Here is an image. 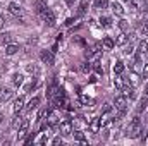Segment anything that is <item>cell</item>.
<instances>
[{
  "mask_svg": "<svg viewBox=\"0 0 148 146\" xmlns=\"http://www.w3.org/2000/svg\"><path fill=\"white\" fill-rule=\"evenodd\" d=\"M141 132H143L141 119H140V117H134V119L129 122V126L126 127V136H127V138H138Z\"/></svg>",
  "mask_w": 148,
  "mask_h": 146,
  "instance_id": "obj_1",
  "label": "cell"
},
{
  "mask_svg": "<svg viewBox=\"0 0 148 146\" xmlns=\"http://www.w3.org/2000/svg\"><path fill=\"white\" fill-rule=\"evenodd\" d=\"M40 59H41V62H43V64H47V65H53V64H55V57H53V52L43 50V52L40 53Z\"/></svg>",
  "mask_w": 148,
  "mask_h": 146,
  "instance_id": "obj_2",
  "label": "cell"
},
{
  "mask_svg": "<svg viewBox=\"0 0 148 146\" xmlns=\"http://www.w3.org/2000/svg\"><path fill=\"white\" fill-rule=\"evenodd\" d=\"M59 131L62 136H71L73 134V122L71 120H64L59 124Z\"/></svg>",
  "mask_w": 148,
  "mask_h": 146,
  "instance_id": "obj_3",
  "label": "cell"
},
{
  "mask_svg": "<svg viewBox=\"0 0 148 146\" xmlns=\"http://www.w3.org/2000/svg\"><path fill=\"white\" fill-rule=\"evenodd\" d=\"M41 17H43V21H45L48 26H53V24H55V14H53V10L45 9V10L41 12Z\"/></svg>",
  "mask_w": 148,
  "mask_h": 146,
  "instance_id": "obj_4",
  "label": "cell"
},
{
  "mask_svg": "<svg viewBox=\"0 0 148 146\" xmlns=\"http://www.w3.org/2000/svg\"><path fill=\"white\" fill-rule=\"evenodd\" d=\"M114 105H115V108H119V110H126V107H127V96H126V95L115 96Z\"/></svg>",
  "mask_w": 148,
  "mask_h": 146,
  "instance_id": "obj_5",
  "label": "cell"
},
{
  "mask_svg": "<svg viewBox=\"0 0 148 146\" xmlns=\"http://www.w3.org/2000/svg\"><path fill=\"white\" fill-rule=\"evenodd\" d=\"M12 95H14V91H12L10 88H7V86H2V88H0V102H7V100H10Z\"/></svg>",
  "mask_w": 148,
  "mask_h": 146,
  "instance_id": "obj_6",
  "label": "cell"
},
{
  "mask_svg": "<svg viewBox=\"0 0 148 146\" xmlns=\"http://www.w3.org/2000/svg\"><path fill=\"white\" fill-rule=\"evenodd\" d=\"M9 12L10 14H14V16H23V7L19 5V3H16V2H10L9 3Z\"/></svg>",
  "mask_w": 148,
  "mask_h": 146,
  "instance_id": "obj_7",
  "label": "cell"
},
{
  "mask_svg": "<svg viewBox=\"0 0 148 146\" xmlns=\"http://www.w3.org/2000/svg\"><path fill=\"white\" fill-rule=\"evenodd\" d=\"M100 127H102V119H93V120L90 122V131H91L93 134H97V132L100 131Z\"/></svg>",
  "mask_w": 148,
  "mask_h": 146,
  "instance_id": "obj_8",
  "label": "cell"
},
{
  "mask_svg": "<svg viewBox=\"0 0 148 146\" xmlns=\"http://www.w3.org/2000/svg\"><path fill=\"white\" fill-rule=\"evenodd\" d=\"M59 122V115H57V112H48V115H47V124L48 126H55Z\"/></svg>",
  "mask_w": 148,
  "mask_h": 146,
  "instance_id": "obj_9",
  "label": "cell"
},
{
  "mask_svg": "<svg viewBox=\"0 0 148 146\" xmlns=\"http://www.w3.org/2000/svg\"><path fill=\"white\" fill-rule=\"evenodd\" d=\"M23 108H24V98H23V96H19V98L14 102V107H12V110H14V113H19Z\"/></svg>",
  "mask_w": 148,
  "mask_h": 146,
  "instance_id": "obj_10",
  "label": "cell"
},
{
  "mask_svg": "<svg viewBox=\"0 0 148 146\" xmlns=\"http://www.w3.org/2000/svg\"><path fill=\"white\" fill-rule=\"evenodd\" d=\"M38 105H40V96H35V98H31V100H29V103L26 105V110H28V112H31V110L36 108Z\"/></svg>",
  "mask_w": 148,
  "mask_h": 146,
  "instance_id": "obj_11",
  "label": "cell"
},
{
  "mask_svg": "<svg viewBox=\"0 0 148 146\" xmlns=\"http://www.w3.org/2000/svg\"><path fill=\"white\" fill-rule=\"evenodd\" d=\"M95 10H103L109 7V0H95Z\"/></svg>",
  "mask_w": 148,
  "mask_h": 146,
  "instance_id": "obj_12",
  "label": "cell"
},
{
  "mask_svg": "<svg viewBox=\"0 0 148 146\" xmlns=\"http://www.w3.org/2000/svg\"><path fill=\"white\" fill-rule=\"evenodd\" d=\"M45 9H47V0H36L35 2V10H36L38 14H41Z\"/></svg>",
  "mask_w": 148,
  "mask_h": 146,
  "instance_id": "obj_13",
  "label": "cell"
},
{
  "mask_svg": "<svg viewBox=\"0 0 148 146\" xmlns=\"http://www.w3.org/2000/svg\"><path fill=\"white\" fill-rule=\"evenodd\" d=\"M17 52H19V45L9 43V45L5 46V53H7V55H14V53H17Z\"/></svg>",
  "mask_w": 148,
  "mask_h": 146,
  "instance_id": "obj_14",
  "label": "cell"
},
{
  "mask_svg": "<svg viewBox=\"0 0 148 146\" xmlns=\"http://www.w3.org/2000/svg\"><path fill=\"white\" fill-rule=\"evenodd\" d=\"M10 41H12V35L10 33H2L0 35V45H5L7 46Z\"/></svg>",
  "mask_w": 148,
  "mask_h": 146,
  "instance_id": "obj_15",
  "label": "cell"
},
{
  "mask_svg": "<svg viewBox=\"0 0 148 146\" xmlns=\"http://www.w3.org/2000/svg\"><path fill=\"white\" fill-rule=\"evenodd\" d=\"M114 45H115V43H114V40L109 38V36H105V38H103V41H102V46H103L105 50H112V48H114Z\"/></svg>",
  "mask_w": 148,
  "mask_h": 146,
  "instance_id": "obj_16",
  "label": "cell"
},
{
  "mask_svg": "<svg viewBox=\"0 0 148 146\" xmlns=\"http://www.w3.org/2000/svg\"><path fill=\"white\" fill-rule=\"evenodd\" d=\"M74 139L79 141L81 145H88L86 139H84V132H83V131H76V132H74Z\"/></svg>",
  "mask_w": 148,
  "mask_h": 146,
  "instance_id": "obj_17",
  "label": "cell"
},
{
  "mask_svg": "<svg viewBox=\"0 0 148 146\" xmlns=\"http://www.w3.org/2000/svg\"><path fill=\"white\" fill-rule=\"evenodd\" d=\"M112 10H114L117 16H122V14H124V9H122V5H121L119 2H114V3H112Z\"/></svg>",
  "mask_w": 148,
  "mask_h": 146,
  "instance_id": "obj_18",
  "label": "cell"
},
{
  "mask_svg": "<svg viewBox=\"0 0 148 146\" xmlns=\"http://www.w3.org/2000/svg\"><path fill=\"white\" fill-rule=\"evenodd\" d=\"M86 10H88V2H81L77 7V16H84Z\"/></svg>",
  "mask_w": 148,
  "mask_h": 146,
  "instance_id": "obj_19",
  "label": "cell"
},
{
  "mask_svg": "<svg viewBox=\"0 0 148 146\" xmlns=\"http://www.w3.org/2000/svg\"><path fill=\"white\" fill-rule=\"evenodd\" d=\"M23 81H24L23 74H14V76H12V83H14V86H21Z\"/></svg>",
  "mask_w": 148,
  "mask_h": 146,
  "instance_id": "obj_20",
  "label": "cell"
},
{
  "mask_svg": "<svg viewBox=\"0 0 148 146\" xmlns=\"http://www.w3.org/2000/svg\"><path fill=\"white\" fill-rule=\"evenodd\" d=\"M147 108H148V96H145L138 103V112H143V110H147Z\"/></svg>",
  "mask_w": 148,
  "mask_h": 146,
  "instance_id": "obj_21",
  "label": "cell"
},
{
  "mask_svg": "<svg viewBox=\"0 0 148 146\" xmlns=\"http://www.w3.org/2000/svg\"><path fill=\"white\" fill-rule=\"evenodd\" d=\"M122 71H124V62L117 60V62L114 64V72L115 74H122Z\"/></svg>",
  "mask_w": 148,
  "mask_h": 146,
  "instance_id": "obj_22",
  "label": "cell"
},
{
  "mask_svg": "<svg viewBox=\"0 0 148 146\" xmlns=\"http://www.w3.org/2000/svg\"><path fill=\"white\" fill-rule=\"evenodd\" d=\"M138 52H140V53H143V55H147V53H148V43H147V41H141V43H140Z\"/></svg>",
  "mask_w": 148,
  "mask_h": 146,
  "instance_id": "obj_23",
  "label": "cell"
},
{
  "mask_svg": "<svg viewBox=\"0 0 148 146\" xmlns=\"http://www.w3.org/2000/svg\"><path fill=\"white\" fill-rule=\"evenodd\" d=\"M100 24H102L103 28H110L112 26V19L110 17H100Z\"/></svg>",
  "mask_w": 148,
  "mask_h": 146,
  "instance_id": "obj_24",
  "label": "cell"
},
{
  "mask_svg": "<svg viewBox=\"0 0 148 146\" xmlns=\"http://www.w3.org/2000/svg\"><path fill=\"white\" fill-rule=\"evenodd\" d=\"M79 102H81L83 105H93V103H95L91 98H88V96H84V95H81V96H79Z\"/></svg>",
  "mask_w": 148,
  "mask_h": 146,
  "instance_id": "obj_25",
  "label": "cell"
},
{
  "mask_svg": "<svg viewBox=\"0 0 148 146\" xmlns=\"http://www.w3.org/2000/svg\"><path fill=\"white\" fill-rule=\"evenodd\" d=\"M23 120H24V119H21V117H14V120H12V127H14V129H19L21 124H23Z\"/></svg>",
  "mask_w": 148,
  "mask_h": 146,
  "instance_id": "obj_26",
  "label": "cell"
},
{
  "mask_svg": "<svg viewBox=\"0 0 148 146\" xmlns=\"http://www.w3.org/2000/svg\"><path fill=\"white\" fill-rule=\"evenodd\" d=\"M127 43V36L122 33V35H119V38H117V41H115V45H126Z\"/></svg>",
  "mask_w": 148,
  "mask_h": 146,
  "instance_id": "obj_27",
  "label": "cell"
},
{
  "mask_svg": "<svg viewBox=\"0 0 148 146\" xmlns=\"http://www.w3.org/2000/svg\"><path fill=\"white\" fill-rule=\"evenodd\" d=\"M81 69H83V72H90V71L93 69V64H90V62H83Z\"/></svg>",
  "mask_w": 148,
  "mask_h": 146,
  "instance_id": "obj_28",
  "label": "cell"
},
{
  "mask_svg": "<svg viewBox=\"0 0 148 146\" xmlns=\"http://www.w3.org/2000/svg\"><path fill=\"white\" fill-rule=\"evenodd\" d=\"M114 84H115V88H119V89H122V88H124V83H122V77H115V79H114Z\"/></svg>",
  "mask_w": 148,
  "mask_h": 146,
  "instance_id": "obj_29",
  "label": "cell"
},
{
  "mask_svg": "<svg viewBox=\"0 0 148 146\" xmlns=\"http://www.w3.org/2000/svg\"><path fill=\"white\" fill-rule=\"evenodd\" d=\"M119 28H121L122 31H127V29H129V24H127V21H119Z\"/></svg>",
  "mask_w": 148,
  "mask_h": 146,
  "instance_id": "obj_30",
  "label": "cell"
},
{
  "mask_svg": "<svg viewBox=\"0 0 148 146\" xmlns=\"http://www.w3.org/2000/svg\"><path fill=\"white\" fill-rule=\"evenodd\" d=\"M26 69H28V72H31V74H35V76H36L38 72H40V69H38L36 65H28V67H26Z\"/></svg>",
  "mask_w": 148,
  "mask_h": 146,
  "instance_id": "obj_31",
  "label": "cell"
},
{
  "mask_svg": "<svg viewBox=\"0 0 148 146\" xmlns=\"http://www.w3.org/2000/svg\"><path fill=\"white\" fill-rule=\"evenodd\" d=\"M26 134H28V129H23V127H21V129H19V132H17V138H19V139H23Z\"/></svg>",
  "mask_w": 148,
  "mask_h": 146,
  "instance_id": "obj_32",
  "label": "cell"
},
{
  "mask_svg": "<svg viewBox=\"0 0 148 146\" xmlns=\"http://www.w3.org/2000/svg\"><path fill=\"white\" fill-rule=\"evenodd\" d=\"M141 77H143V79L148 77V64H145V65H143V69H141Z\"/></svg>",
  "mask_w": 148,
  "mask_h": 146,
  "instance_id": "obj_33",
  "label": "cell"
},
{
  "mask_svg": "<svg viewBox=\"0 0 148 146\" xmlns=\"http://www.w3.org/2000/svg\"><path fill=\"white\" fill-rule=\"evenodd\" d=\"M110 110H112V105H110V103H105V105H103V108H102V112H103V113H109Z\"/></svg>",
  "mask_w": 148,
  "mask_h": 146,
  "instance_id": "obj_34",
  "label": "cell"
},
{
  "mask_svg": "<svg viewBox=\"0 0 148 146\" xmlns=\"http://www.w3.org/2000/svg\"><path fill=\"white\" fill-rule=\"evenodd\" d=\"M141 31H143V35H147V36H148V21H145V23H143Z\"/></svg>",
  "mask_w": 148,
  "mask_h": 146,
  "instance_id": "obj_35",
  "label": "cell"
},
{
  "mask_svg": "<svg viewBox=\"0 0 148 146\" xmlns=\"http://www.w3.org/2000/svg\"><path fill=\"white\" fill-rule=\"evenodd\" d=\"M133 52H134V50H133V45H127V46H126V50H124V53H126V55H131Z\"/></svg>",
  "mask_w": 148,
  "mask_h": 146,
  "instance_id": "obj_36",
  "label": "cell"
},
{
  "mask_svg": "<svg viewBox=\"0 0 148 146\" xmlns=\"http://www.w3.org/2000/svg\"><path fill=\"white\" fill-rule=\"evenodd\" d=\"M131 83H133V86H136V84L140 83V79H138V76H134V74H131Z\"/></svg>",
  "mask_w": 148,
  "mask_h": 146,
  "instance_id": "obj_37",
  "label": "cell"
},
{
  "mask_svg": "<svg viewBox=\"0 0 148 146\" xmlns=\"http://www.w3.org/2000/svg\"><path fill=\"white\" fill-rule=\"evenodd\" d=\"M74 23H76V19H74V17H69V19H67V21H66L64 24H66V26H73Z\"/></svg>",
  "mask_w": 148,
  "mask_h": 146,
  "instance_id": "obj_38",
  "label": "cell"
},
{
  "mask_svg": "<svg viewBox=\"0 0 148 146\" xmlns=\"http://www.w3.org/2000/svg\"><path fill=\"white\" fill-rule=\"evenodd\" d=\"M33 141H35V132H33V134H31V136H29V138H28V139L24 141V143H26V145H31Z\"/></svg>",
  "mask_w": 148,
  "mask_h": 146,
  "instance_id": "obj_39",
  "label": "cell"
},
{
  "mask_svg": "<svg viewBox=\"0 0 148 146\" xmlns=\"http://www.w3.org/2000/svg\"><path fill=\"white\" fill-rule=\"evenodd\" d=\"M52 143H53V145H62V138H53Z\"/></svg>",
  "mask_w": 148,
  "mask_h": 146,
  "instance_id": "obj_40",
  "label": "cell"
},
{
  "mask_svg": "<svg viewBox=\"0 0 148 146\" xmlns=\"http://www.w3.org/2000/svg\"><path fill=\"white\" fill-rule=\"evenodd\" d=\"M66 2H67V5H73L74 3V0H66Z\"/></svg>",
  "mask_w": 148,
  "mask_h": 146,
  "instance_id": "obj_41",
  "label": "cell"
},
{
  "mask_svg": "<svg viewBox=\"0 0 148 146\" xmlns=\"http://www.w3.org/2000/svg\"><path fill=\"white\" fill-rule=\"evenodd\" d=\"M2 120H3V113L0 112V124H2Z\"/></svg>",
  "mask_w": 148,
  "mask_h": 146,
  "instance_id": "obj_42",
  "label": "cell"
},
{
  "mask_svg": "<svg viewBox=\"0 0 148 146\" xmlns=\"http://www.w3.org/2000/svg\"><path fill=\"white\" fill-rule=\"evenodd\" d=\"M145 95L148 96V84H147V88H145Z\"/></svg>",
  "mask_w": 148,
  "mask_h": 146,
  "instance_id": "obj_43",
  "label": "cell"
},
{
  "mask_svg": "<svg viewBox=\"0 0 148 146\" xmlns=\"http://www.w3.org/2000/svg\"><path fill=\"white\" fill-rule=\"evenodd\" d=\"M2 24H3V21H2V19H0V26H2Z\"/></svg>",
  "mask_w": 148,
  "mask_h": 146,
  "instance_id": "obj_44",
  "label": "cell"
},
{
  "mask_svg": "<svg viewBox=\"0 0 148 146\" xmlns=\"http://www.w3.org/2000/svg\"><path fill=\"white\" fill-rule=\"evenodd\" d=\"M126 2H129V0H126Z\"/></svg>",
  "mask_w": 148,
  "mask_h": 146,
  "instance_id": "obj_45",
  "label": "cell"
}]
</instances>
